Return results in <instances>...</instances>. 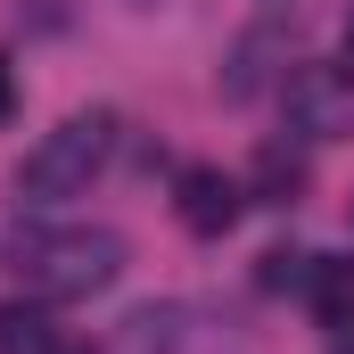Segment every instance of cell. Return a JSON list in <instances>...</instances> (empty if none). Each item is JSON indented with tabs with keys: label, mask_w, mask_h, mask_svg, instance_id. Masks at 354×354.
<instances>
[{
	"label": "cell",
	"mask_w": 354,
	"mask_h": 354,
	"mask_svg": "<svg viewBox=\"0 0 354 354\" xmlns=\"http://www.w3.org/2000/svg\"><path fill=\"white\" fill-rule=\"evenodd\" d=\"M124 231H107V223H33V231H17V280L41 297V305H75V297H99V288H115L124 280Z\"/></svg>",
	"instance_id": "1"
},
{
	"label": "cell",
	"mask_w": 354,
	"mask_h": 354,
	"mask_svg": "<svg viewBox=\"0 0 354 354\" xmlns=\"http://www.w3.org/2000/svg\"><path fill=\"white\" fill-rule=\"evenodd\" d=\"M107 149H115V115L107 107H83V115H66V124H50L33 149H25V165H17V198L25 206H66V198H83L99 165H107Z\"/></svg>",
	"instance_id": "2"
},
{
	"label": "cell",
	"mask_w": 354,
	"mask_h": 354,
	"mask_svg": "<svg viewBox=\"0 0 354 354\" xmlns=\"http://www.w3.org/2000/svg\"><path fill=\"white\" fill-rule=\"evenodd\" d=\"M288 124L305 140H346L354 132V58L346 66H297L288 75Z\"/></svg>",
	"instance_id": "3"
},
{
	"label": "cell",
	"mask_w": 354,
	"mask_h": 354,
	"mask_svg": "<svg viewBox=\"0 0 354 354\" xmlns=\"http://www.w3.org/2000/svg\"><path fill=\"white\" fill-rule=\"evenodd\" d=\"M239 206H248V189L223 174V165H181L174 214H181V231H189V239H223V231L239 223Z\"/></svg>",
	"instance_id": "4"
},
{
	"label": "cell",
	"mask_w": 354,
	"mask_h": 354,
	"mask_svg": "<svg viewBox=\"0 0 354 354\" xmlns=\"http://www.w3.org/2000/svg\"><path fill=\"white\" fill-rule=\"evenodd\" d=\"M305 305H313L322 330L354 338V256H313V272H305Z\"/></svg>",
	"instance_id": "5"
},
{
	"label": "cell",
	"mask_w": 354,
	"mask_h": 354,
	"mask_svg": "<svg viewBox=\"0 0 354 354\" xmlns=\"http://www.w3.org/2000/svg\"><path fill=\"white\" fill-rule=\"evenodd\" d=\"M99 354H181V313L174 305H140L132 322H115L99 338Z\"/></svg>",
	"instance_id": "6"
},
{
	"label": "cell",
	"mask_w": 354,
	"mask_h": 354,
	"mask_svg": "<svg viewBox=\"0 0 354 354\" xmlns=\"http://www.w3.org/2000/svg\"><path fill=\"white\" fill-rule=\"evenodd\" d=\"M248 198L297 206V198H305V157H297L288 140H264V149H256V174H248Z\"/></svg>",
	"instance_id": "7"
},
{
	"label": "cell",
	"mask_w": 354,
	"mask_h": 354,
	"mask_svg": "<svg viewBox=\"0 0 354 354\" xmlns=\"http://www.w3.org/2000/svg\"><path fill=\"white\" fill-rule=\"evenodd\" d=\"M313 272V256H288V248H272L264 256V288H288V280H305Z\"/></svg>",
	"instance_id": "8"
},
{
	"label": "cell",
	"mask_w": 354,
	"mask_h": 354,
	"mask_svg": "<svg viewBox=\"0 0 354 354\" xmlns=\"http://www.w3.org/2000/svg\"><path fill=\"white\" fill-rule=\"evenodd\" d=\"M346 58H354V17H346Z\"/></svg>",
	"instance_id": "9"
},
{
	"label": "cell",
	"mask_w": 354,
	"mask_h": 354,
	"mask_svg": "<svg viewBox=\"0 0 354 354\" xmlns=\"http://www.w3.org/2000/svg\"><path fill=\"white\" fill-rule=\"evenodd\" d=\"M338 354H354V346H338Z\"/></svg>",
	"instance_id": "10"
}]
</instances>
